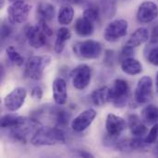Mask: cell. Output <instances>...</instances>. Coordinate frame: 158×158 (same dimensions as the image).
Returning <instances> with one entry per match:
<instances>
[{"label": "cell", "instance_id": "obj_1", "mask_svg": "<svg viewBox=\"0 0 158 158\" xmlns=\"http://www.w3.org/2000/svg\"><path fill=\"white\" fill-rule=\"evenodd\" d=\"M65 143V132L59 127H40L31 138V143L34 146H51Z\"/></svg>", "mask_w": 158, "mask_h": 158}, {"label": "cell", "instance_id": "obj_2", "mask_svg": "<svg viewBox=\"0 0 158 158\" xmlns=\"http://www.w3.org/2000/svg\"><path fill=\"white\" fill-rule=\"evenodd\" d=\"M28 44L31 47L38 49L47 44L48 38L53 35V30L47 24V21L39 19L35 26H29L25 31Z\"/></svg>", "mask_w": 158, "mask_h": 158}, {"label": "cell", "instance_id": "obj_3", "mask_svg": "<svg viewBox=\"0 0 158 158\" xmlns=\"http://www.w3.org/2000/svg\"><path fill=\"white\" fill-rule=\"evenodd\" d=\"M130 96L129 83L123 79H117L109 88L108 103H111L117 108H122L127 106Z\"/></svg>", "mask_w": 158, "mask_h": 158}, {"label": "cell", "instance_id": "obj_4", "mask_svg": "<svg viewBox=\"0 0 158 158\" xmlns=\"http://www.w3.org/2000/svg\"><path fill=\"white\" fill-rule=\"evenodd\" d=\"M51 63V56L47 55L44 56H32L26 64L25 75L34 81H39L43 78L44 70Z\"/></svg>", "mask_w": 158, "mask_h": 158}, {"label": "cell", "instance_id": "obj_5", "mask_svg": "<svg viewBox=\"0 0 158 158\" xmlns=\"http://www.w3.org/2000/svg\"><path fill=\"white\" fill-rule=\"evenodd\" d=\"M102 44L94 40L77 42L73 44V53L83 59H95L102 54Z\"/></svg>", "mask_w": 158, "mask_h": 158}, {"label": "cell", "instance_id": "obj_6", "mask_svg": "<svg viewBox=\"0 0 158 158\" xmlns=\"http://www.w3.org/2000/svg\"><path fill=\"white\" fill-rule=\"evenodd\" d=\"M153 98V80L149 76L142 77L135 88L132 104L135 106L145 105Z\"/></svg>", "mask_w": 158, "mask_h": 158}, {"label": "cell", "instance_id": "obj_7", "mask_svg": "<svg viewBox=\"0 0 158 158\" xmlns=\"http://www.w3.org/2000/svg\"><path fill=\"white\" fill-rule=\"evenodd\" d=\"M31 12V6L22 0L13 2L6 10L8 21L11 24L24 23Z\"/></svg>", "mask_w": 158, "mask_h": 158}, {"label": "cell", "instance_id": "obj_8", "mask_svg": "<svg viewBox=\"0 0 158 158\" xmlns=\"http://www.w3.org/2000/svg\"><path fill=\"white\" fill-rule=\"evenodd\" d=\"M129 23L125 19H115L108 23L104 31V38L108 43H116L127 35Z\"/></svg>", "mask_w": 158, "mask_h": 158}, {"label": "cell", "instance_id": "obj_9", "mask_svg": "<svg viewBox=\"0 0 158 158\" xmlns=\"http://www.w3.org/2000/svg\"><path fill=\"white\" fill-rule=\"evenodd\" d=\"M70 76L73 86L77 90H84L91 82L92 69L88 65L81 64L71 70Z\"/></svg>", "mask_w": 158, "mask_h": 158}, {"label": "cell", "instance_id": "obj_10", "mask_svg": "<svg viewBox=\"0 0 158 158\" xmlns=\"http://www.w3.org/2000/svg\"><path fill=\"white\" fill-rule=\"evenodd\" d=\"M27 97V91L23 87L13 89L4 98V106L8 111L16 112L22 107Z\"/></svg>", "mask_w": 158, "mask_h": 158}, {"label": "cell", "instance_id": "obj_11", "mask_svg": "<svg viewBox=\"0 0 158 158\" xmlns=\"http://www.w3.org/2000/svg\"><path fill=\"white\" fill-rule=\"evenodd\" d=\"M127 128L128 122L123 118L112 113L107 115L106 120V135L112 138H118Z\"/></svg>", "mask_w": 158, "mask_h": 158}, {"label": "cell", "instance_id": "obj_12", "mask_svg": "<svg viewBox=\"0 0 158 158\" xmlns=\"http://www.w3.org/2000/svg\"><path fill=\"white\" fill-rule=\"evenodd\" d=\"M96 116H97V113L94 108L85 109L71 121V129L75 132L84 131L92 125Z\"/></svg>", "mask_w": 158, "mask_h": 158}, {"label": "cell", "instance_id": "obj_13", "mask_svg": "<svg viewBox=\"0 0 158 158\" xmlns=\"http://www.w3.org/2000/svg\"><path fill=\"white\" fill-rule=\"evenodd\" d=\"M158 17V7L152 1H144L137 10L136 18L140 23L147 24L153 22Z\"/></svg>", "mask_w": 158, "mask_h": 158}, {"label": "cell", "instance_id": "obj_14", "mask_svg": "<svg viewBox=\"0 0 158 158\" xmlns=\"http://www.w3.org/2000/svg\"><path fill=\"white\" fill-rule=\"evenodd\" d=\"M53 98L56 105L63 106L68 100V90L66 81L62 78H56L52 84Z\"/></svg>", "mask_w": 158, "mask_h": 158}, {"label": "cell", "instance_id": "obj_15", "mask_svg": "<svg viewBox=\"0 0 158 158\" xmlns=\"http://www.w3.org/2000/svg\"><path fill=\"white\" fill-rule=\"evenodd\" d=\"M128 127L134 137H143L147 133L146 124L137 115H131L128 118Z\"/></svg>", "mask_w": 158, "mask_h": 158}, {"label": "cell", "instance_id": "obj_16", "mask_svg": "<svg viewBox=\"0 0 158 158\" xmlns=\"http://www.w3.org/2000/svg\"><path fill=\"white\" fill-rule=\"evenodd\" d=\"M120 68L125 74L130 76L138 75L143 71V65L141 64V62L136 58H133L132 56L122 60L120 62Z\"/></svg>", "mask_w": 158, "mask_h": 158}, {"label": "cell", "instance_id": "obj_17", "mask_svg": "<svg viewBox=\"0 0 158 158\" xmlns=\"http://www.w3.org/2000/svg\"><path fill=\"white\" fill-rule=\"evenodd\" d=\"M75 31L78 35L81 37H87L94 33V22L85 19L83 16L79 18L75 22Z\"/></svg>", "mask_w": 158, "mask_h": 158}, {"label": "cell", "instance_id": "obj_18", "mask_svg": "<svg viewBox=\"0 0 158 158\" xmlns=\"http://www.w3.org/2000/svg\"><path fill=\"white\" fill-rule=\"evenodd\" d=\"M71 38L70 31L66 27H61L58 29L56 33V38L54 44V50L56 54H61L66 46V43Z\"/></svg>", "mask_w": 158, "mask_h": 158}, {"label": "cell", "instance_id": "obj_19", "mask_svg": "<svg viewBox=\"0 0 158 158\" xmlns=\"http://www.w3.org/2000/svg\"><path fill=\"white\" fill-rule=\"evenodd\" d=\"M141 118L146 125L158 123V106L155 105L145 106L141 113Z\"/></svg>", "mask_w": 158, "mask_h": 158}, {"label": "cell", "instance_id": "obj_20", "mask_svg": "<svg viewBox=\"0 0 158 158\" xmlns=\"http://www.w3.org/2000/svg\"><path fill=\"white\" fill-rule=\"evenodd\" d=\"M149 39L150 38H149L148 30L146 28L141 27V28H138L134 32H132L127 44L133 47H138L141 44L146 43Z\"/></svg>", "mask_w": 158, "mask_h": 158}, {"label": "cell", "instance_id": "obj_21", "mask_svg": "<svg viewBox=\"0 0 158 158\" xmlns=\"http://www.w3.org/2000/svg\"><path fill=\"white\" fill-rule=\"evenodd\" d=\"M37 14L39 19L45 21H51L56 14V9L53 4L48 2H41L37 6Z\"/></svg>", "mask_w": 158, "mask_h": 158}, {"label": "cell", "instance_id": "obj_22", "mask_svg": "<svg viewBox=\"0 0 158 158\" xmlns=\"http://www.w3.org/2000/svg\"><path fill=\"white\" fill-rule=\"evenodd\" d=\"M108 96H109V88L106 86H103L94 90L92 93L91 99L94 106H102L108 102Z\"/></svg>", "mask_w": 158, "mask_h": 158}, {"label": "cell", "instance_id": "obj_23", "mask_svg": "<svg viewBox=\"0 0 158 158\" xmlns=\"http://www.w3.org/2000/svg\"><path fill=\"white\" fill-rule=\"evenodd\" d=\"M74 9L70 5H63L57 14V21L60 25L66 26L72 22L74 18Z\"/></svg>", "mask_w": 158, "mask_h": 158}, {"label": "cell", "instance_id": "obj_24", "mask_svg": "<svg viewBox=\"0 0 158 158\" xmlns=\"http://www.w3.org/2000/svg\"><path fill=\"white\" fill-rule=\"evenodd\" d=\"M26 120V118L16 116L13 114H7L1 118L0 125L3 129H13L19 125H21Z\"/></svg>", "mask_w": 158, "mask_h": 158}, {"label": "cell", "instance_id": "obj_25", "mask_svg": "<svg viewBox=\"0 0 158 158\" xmlns=\"http://www.w3.org/2000/svg\"><path fill=\"white\" fill-rule=\"evenodd\" d=\"M6 54L7 58L10 60L12 64L17 67H21L24 64V57L20 55V53L12 45H9L6 49Z\"/></svg>", "mask_w": 158, "mask_h": 158}, {"label": "cell", "instance_id": "obj_26", "mask_svg": "<svg viewBox=\"0 0 158 158\" xmlns=\"http://www.w3.org/2000/svg\"><path fill=\"white\" fill-rule=\"evenodd\" d=\"M118 0H101V9L103 14L107 18L111 19L117 12Z\"/></svg>", "mask_w": 158, "mask_h": 158}, {"label": "cell", "instance_id": "obj_27", "mask_svg": "<svg viewBox=\"0 0 158 158\" xmlns=\"http://www.w3.org/2000/svg\"><path fill=\"white\" fill-rule=\"evenodd\" d=\"M55 123L56 127L63 128L66 127L69 124V121L70 120V114L65 110H57L55 112Z\"/></svg>", "mask_w": 158, "mask_h": 158}, {"label": "cell", "instance_id": "obj_28", "mask_svg": "<svg viewBox=\"0 0 158 158\" xmlns=\"http://www.w3.org/2000/svg\"><path fill=\"white\" fill-rule=\"evenodd\" d=\"M83 17L89 20H91L92 22H96L99 20L100 18V9L98 8V6H96L95 5H92L89 6L88 7L85 8L84 12H83Z\"/></svg>", "mask_w": 158, "mask_h": 158}, {"label": "cell", "instance_id": "obj_29", "mask_svg": "<svg viewBox=\"0 0 158 158\" xmlns=\"http://www.w3.org/2000/svg\"><path fill=\"white\" fill-rule=\"evenodd\" d=\"M158 138V123L153 125L152 129L148 132V134L144 138V142L146 144H152L156 142Z\"/></svg>", "mask_w": 158, "mask_h": 158}, {"label": "cell", "instance_id": "obj_30", "mask_svg": "<svg viewBox=\"0 0 158 158\" xmlns=\"http://www.w3.org/2000/svg\"><path fill=\"white\" fill-rule=\"evenodd\" d=\"M133 54H134V47L128 44H126V45H124L122 47V49L120 50V52H119V55H118L119 62H121L122 60H124L126 58L131 57Z\"/></svg>", "mask_w": 158, "mask_h": 158}, {"label": "cell", "instance_id": "obj_31", "mask_svg": "<svg viewBox=\"0 0 158 158\" xmlns=\"http://www.w3.org/2000/svg\"><path fill=\"white\" fill-rule=\"evenodd\" d=\"M147 59L149 63L156 67H158V46L153 47L149 50L147 54Z\"/></svg>", "mask_w": 158, "mask_h": 158}, {"label": "cell", "instance_id": "obj_32", "mask_svg": "<svg viewBox=\"0 0 158 158\" xmlns=\"http://www.w3.org/2000/svg\"><path fill=\"white\" fill-rule=\"evenodd\" d=\"M43 94H44V92H43V89L40 86H34L31 89V98L33 100H35V101H41L42 98H43Z\"/></svg>", "mask_w": 158, "mask_h": 158}, {"label": "cell", "instance_id": "obj_33", "mask_svg": "<svg viewBox=\"0 0 158 158\" xmlns=\"http://www.w3.org/2000/svg\"><path fill=\"white\" fill-rule=\"evenodd\" d=\"M11 28L6 25V23H3L2 24V27H1V38L2 40H6L10 34H11Z\"/></svg>", "mask_w": 158, "mask_h": 158}, {"label": "cell", "instance_id": "obj_34", "mask_svg": "<svg viewBox=\"0 0 158 158\" xmlns=\"http://www.w3.org/2000/svg\"><path fill=\"white\" fill-rule=\"evenodd\" d=\"M158 42V23L155 24L152 28L151 31V37H150V43L151 44H156Z\"/></svg>", "mask_w": 158, "mask_h": 158}, {"label": "cell", "instance_id": "obj_35", "mask_svg": "<svg viewBox=\"0 0 158 158\" xmlns=\"http://www.w3.org/2000/svg\"><path fill=\"white\" fill-rule=\"evenodd\" d=\"M79 156H82V157H94L93 155H91L90 153H87V152H80L79 153Z\"/></svg>", "mask_w": 158, "mask_h": 158}, {"label": "cell", "instance_id": "obj_36", "mask_svg": "<svg viewBox=\"0 0 158 158\" xmlns=\"http://www.w3.org/2000/svg\"><path fill=\"white\" fill-rule=\"evenodd\" d=\"M156 92L158 93V71L156 75Z\"/></svg>", "mask_w": 158, "mask_h": 158}, {"label": "cell", "instance_id": "obj_37", "mask_svg": "<svg viewBox=\"0 0 158 158\" xmlns=\"http://www.w3.org/2000/svg\"><path fill=\"white\" fill-rule=\"evenodd\" d=\"M70 3H73V4H79V3H81L82 0H69Z\"/></svg>", "mask_w": 158, "mask_h": 158}, {"label": "cell", "instance_id": "obj_38", "mask_svg": "<svg viewBox=\"0 0 158 158\" xmlns=\"http://www.w3.org/2000/svg\"><path fill=\"white\" fill-rule=\"evenodd\" d=\"M4 4H5V0H0V7L1 8L4 6Z\"/></svg>", "mask_w": 158, "mask_h": 158}, {"label": "cell", "instance_id": "obj_39", "mask_svg": "<svg viewBox=\"0 0 158 158\" xmlns=\"http://www.w3.org/2000/svg\"><path fill=\"white\" fill-rule=\"evenodd\" d=\"M54 1H56V3H60V2H67L69 0H54Z\"/></svg>", "mask_w": 158, "mask_h": 158}, {"label": "cell", "instance_id": "obj_40", "mask_svg": "<svg viewBox=\"0 0 158 158\" xmlns=\"http://www.w3.org/2000/svg\"><path fill=\"white\" fill-rule=\"evenodd\" d=\"M155 154H156V155L158 156V144H157V146L156 147V149H155Z\"/></svg>", "mask_w": 158, "mask_h": 158}, {"label": "cell", "instance_id": "obj_41", "mask_svg": "<svg viewBox=\"0 0 158 158\" xmlns=\"http://www.w3.org/2000/svg\"><path fill=\"white\" fill-rule=\"evenodd\" d=\"M8 1H9V2H12V3H13V2H16V1H19V0H8Z\"/></svg>", "mask_w": 158, "mask_h": 158}]
</instances>
